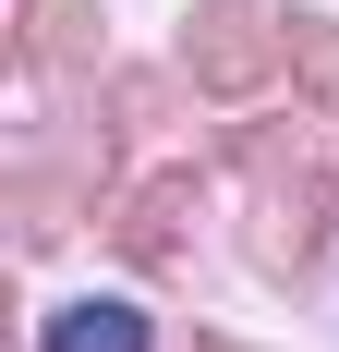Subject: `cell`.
I'll return each mask as SVG.
<instances>
[{"label":"cell","instance_id":"cell-1","mask_svg":"<svg viewBox=\"0 0 339 352\" xmlns=\"http://www.w3.org/2000/svg\"><path fill=\"white\" fill-rule=\"evenodd\" d=\"M36 352H145V316L121 304V292H85V304L49 316V340H36Z\"/></svg>","mask_w":339,"mask_h":352}]
</instances>
